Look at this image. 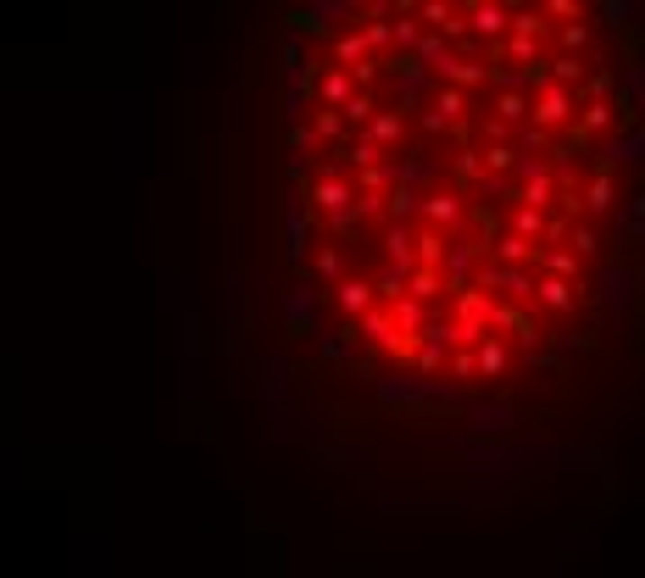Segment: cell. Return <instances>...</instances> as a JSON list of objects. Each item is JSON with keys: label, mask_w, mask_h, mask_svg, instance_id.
<instances>
[{"label": "cell", "mask_w": 645, "mask_h": 578, "mask_svg": "<svg viewBox=\"0 0 645 578\" xmlns=\"http://www.w3.org/2000/svg\"><path fill=\"white\" fill-rule=\"evenodd\" d=\"M450 323L462 334V350H473L478 339H490V317H495V295H484V289H457V301H450Z\"/></svg>", "instance_id": "1"}, {"label": "cell", "mask_w": 645, "mask_h": 578, "mask_svg": "<svg viewBox=\"0 0 645 578\" xmlns=\"http://www.w3.org/2000/svg\"><path fill=\"white\" fill-rule=\"evenodd\" d=\"M378 401H462V384H429V378H378Z\"/></svg>", "instance_id": "2"}, {"label": "cell", "mask_w": 645, "mask_h": 578, "mask_svg": "<svg viewBox=\"0 0 645 578\" xmlns=\"http://www.w3.org/2000/svg\"><path fill=\"white\" fill-rule=\"evenodd\" d=\"M462 117H468V95L440 84L434 101L423 106V117H417V128H423V134H445V128H462Z\"/></svg>", "instance_id": "3"}, {"label": "cell", "mask_w": 645, "mask_h": 578, "mask_svg": "<svg viewBox=\"0 0 645 578\" xmlns=\"http://www.w3.org/2000/svg\"><path fill=\"white\" fill-rule=\"evenodd\" d=\"M573 117H578L573 95H568V89H551V84H540V101L529 106V122L540 128V134H551V128H568Z\"/></svg>", "instance_id": "4"}, {"label": "cell", "mask_w": 645, "mask_h": 578, "mask_svg": "<svg viewBox=\"0 0 645 578\" xmlns=\"http://www.w3.org/2000/svg\"><path fill=\"white\" fill-rule=\"evenodd\" d=\"M312 206L329 212V217H345V212H357V189H350L334 167H322V178H317V189H312Z\"/></svg>", "instance_id": "5"}, {"label": "cell", "mask_w": 645, "mask_h": 578, "mask_svg": "<svg viewBox=\"0 0 645 578\" xmlns=\"http://www.w3.org/2000/svg\"><path fill=\"white\" fill-rule=\"evenodd\" d=\"M357 334H362V345H373V350H412V345L401 339V329H395V317L384 312V306H373V312L357 317Z\"/></svg>", "instance_id": "6"}, {"label": "cell", "mask_w": 645, "mask_h": 578, "mask_svg": "<svg viewBox=\"0 0 645 578\" xmlns=\"http://www.w3.org/2000/svg\"><path fill=\"white\" fill-rule=\"evenodd\" d=\"M462 17L478 40H501L512 28V6H501V0H473V6H462Z\"/></svg>", "instance_id": "7"}, {"label": "cell", "mask_w": 645, "mask_h": 578, "mask_svg": "<svg viewBox=\"0 0 645 578\" xmlns=\"http://www.w3.org/2000/svg\"><path fill=\"white\" fill-rule=\"evenodd\" d=\"M350 17H362V6H350V0H312L306 12H295V28H340L345 34Z\"/></svg>", "instance_id": "8"}, {"label": "cell", "mask_w": 645, "mask_h": 578, "mask_svg": "<svg viewBox=\"0 0 645 578\" xmlns=\"http://www.w3.org/2000/svg\"><path fill=\"white\" fill-rule=\"evenodd\" d=\"M384 256L395 273H417V229L406 222H384Z\"/></svg>", "instance_id": "9"}, {"label": "cell", "mask_w": 645, "mask_h": 578, "mask_svg": "<svg viewBox=\"0 0 645 578\" xmlns=\"http://www.w3.org/2000/svg\"><path fill=\"white\" fill-rule=\"evenodd\" d=\"M512 423H518V406H506V401H473L468 406V429L473 434H506Z\"/></svg>", "instance_id": "10"}, {"label": "cell", "mask_w": 645, "mask_h": 578, "mask_svg": "<svg viewBox=\"0 0 645 578\" xmlns=\"http://www.w3.org/2000/svg\"><path fill=\"white\" fill-rule=\"evenodd\" d=\"M473 273H478V245L450 239L445 262H440V278H445V289H468V278H473Z\"/></svg>", "instance_id": "11"}, {"label": "cell", "mask_w": 645, "mask_h": 578, "mask_svg": "<svg viewBox=\"0 0 645 578\" xmlns=\"http://www.w3.org/2000/svg\"><path fill=\"white\" fill-rule=\"evenodd\" d=\"M450 222H462V195L457 189H440V195H423V229H450Z\"/></svg>", "instance_id": "12"}, {"label": "cell", "mask_w": 645, "mask_h": 578, "mask_svg": "<svg viewBox=\"0 0 645 578\" xmlns=\"http://www.w3.org/2000/svg\"><path fill=\"white\" fill-rule=\"evenodd\" d=\"M390 317H395V329H401V339H406V345H417V339H423V329L434 323L429 306H423V301H412V295H401V301L390 306Z\"/></svg>", "instance_id": "13"}, {"label": "cell", "mask_w": 645, "mask_h": 578, "mask_svg": "<svg viewBox=\"0 0 645 578\" xmlns=\"http://www.w3.org/2000/svg\"><path fill=\"white\" fill-rule=\"evenodd\" d=\"M350 95H357L350 73H340V68H322V73H317V101H322V112H345Z\"/></svg>", "instance_id": "14"}, {"label": "cell", "mask_w": 645, "mask_h": 578, "mask_svg": "<svg viewBox=\"0 0 645 578\" xmlns=\"http://www.w3.org/2000/svg\"><path fill=\"white\" fill-rule=\"evenodd\" d=\"M601 156H606V173L612 167H634V162H645V134H606Z\"/></svg>", "instance_id": "15"}, {"label": "cell", "mask_w": 645, "mask_h": 578, "mask_svg": "<svg viewBox=\"0 0 645 578\" xmlns=\"http://www.w3.org/2000/svg\"><path fill=\"white\" fill-rule=\"evenodd\" d=\"M585 212H590V217L618 212V178H612V173H595V178L585 184Z\"/></svg>", "instance_id": "16"}, {"label": "cell", "mask_w": 645, "mask_h": 578, "mask_svg": "<svg viewBox=\"0 0 645 578\" xmlns=\"http://www.w3.org/2000/svg\"><path fill=\"white\" fill-rule=\"evenodd\" d=\"M401 134H406V117L401 112H373V122H368V145H378V150H390V145H401Z\"/></svg>", "instance_id": "17"}, {"label": "cell", "mask_w": 645, "mask_h": 578, "mask_svg": "<svg viewBox=\"0 0 645 578\" xmlns=\"http://www.w3.org/2000/svg\"><path fill=\"white\" fill-rule=\"evenodd\" d=\"M529 106H534V101H529L523 89H495V122H501V128H523V122H529Z\"/></svg>", "instance_id": "18"}, {"label": "cell", "mask_w": 645, "mask_h": 578, "mask_svg": "<svg viewBox=\"0 0 645 578\" xmlns=\"http://www.w3.org/2000/svg\"><path fill=\"white\" fill-rule=\"evenodd\" d=\"M534 301L545 306V312H573V284L568 278H534Z\"/></svg>", "instance_id": "19"}, {"label": "cell", "mask_w": 645, "mask_h": 578, "mask_svg": "<svg viewBox=\"0 0 645 578\" xmlns=\"http://www.w3.org/2000/svg\"><path fill=\"white\" fill-rule=\"evenodd\" d=\"M373 284L368 278H340V312L345 317H362V312H373Z\"/></svg>", "instance_id": "20"}, {"label": "cell", "mask_w": 645, "mask_h": 578, "mask_svg": "<svg viewBox=\"0 0 645 578\" xmlns=\"http://www.w3.org/2000/svg\"><path fill=\"white\" fill-rule=\"evenodd\" d=\"M440 73H445V84H450V89H462V95H468V89H478V84H484V61H468V56H450V61H445Z\"/></svg>", "instance_id": "21"}, {"label": "cell", "mask_w": 645, "mask_h": 578, "mask_svg": "<svg viewBox=\"0 0 645 578\" xmlns=\"http://www.w3.org/2000/svg\"><path fill=\"white\" fill-rule=\"evenodd\" d=\"M534 262H540V278H568V284L578 278V256H573V250H545V245H540Z\"/></svg>", "instance_id": "22"}, {"label": "cell", "mask_w": 645, "mask_h": 578, "mask_svg": "<svg viewBox=\"0 0 645 578\" xmlns=\"http://www.w3.org/2000/svg\"><path fill=\"white\" fill-rule=\"evenodd\" d=\"M629 284H634L629 267H606V273H601V306L623 312V306H629Z\"/></svg>", "instance_id": "23"}, {"label": "cell", "mask_w": 645, "mask_h": 578, "mask_svg": "<svg viewBox=\"0 0 645 578\" xmlns=\"http://www.w3.org/2000/svg\"><path fill=\"white\" fill-rule=\"evenodd\" d=\"M440 173V162L434 156H412V162H395V184L401 189H417V195H423V184Z\"/></svg>", "instance_id": "24"}, {"label": "cell", "mask_w": 645, "mask_h": 578, "mask_svg": "<svg viewBox=\"0 0 645 578\" xmlns=\"http://www.w3.org/2000/svg\"><path fill=\"white\" fill-rule=\"evenodd\" d=\"M445 250H450V239L440 229H417V267H423V273H440Z\"/></svg>", "instance_id": "25"}, {"label": "cell", "mask_w": 645, "mask_h": 578, "mask_svg": "<svg viewBox=\"0 0 645 578\" xmlns=\"http://www.w3.org/2000/svg\"><path fill=\"white\" fill-rule=\"evenodd\" d=\"M284 317H289V329H312L317 323V289H295V295L284 301Z\"/></svg>", "instance_id": "26"}, {"label": "cell", "mask_w": 645, "mask_h": 578, "mask_svg": "<svg viewBox=\"0 0 645 578\" xmlns=\"http://www.w3.org/2000/svg\"><path fill=\"white\" fill-rule=\"evenodd\" d=\"M417 40H423V23H417V6H401V12L390 17V45H401V50H417Z\"/></svg>", "instance_id": "27"}, {"label": "cell", "mask_w": 645, "mask_h": 578, "mask_svg": "<svg viewBox=\"0 0 645 578\" xmlns=\"http://www.w3.org/2000/svg\"><path fill=\"white\" fill-rule=\"evenodd\" d=\"M384 206H390V222H406L412 229V217H423V195H417V189H390V195H384Z\"/></svg>", "instance_id": "28"}, {"label": "cell", "mask_w": 645, "mask_h": 578, "mask_svg": "<svg viewBox=\"0 0 645 578\" xmlns=\"http://www.w3.org/2000/svg\"><path fill=\"white\" fill-rule=\"evenodd\" d=\"M473 362H478V378H495V373H506L512 357H506L501 339H478V345H473Z\"/></svg>", "instance_id": "29"}, {"label": "cell", "mask_w": 645, "mask_h": 578, "mask_svg": "<svg viewBox=\"0 0 645 578\" xmlns=\"http://www.w3.org/2000/svg\"><path fill=\"white\" fill-rule=\"evenodd\" d=\"M545 28H551V23H545V12H540V6H512V28H506V34H518V40H540Z\"/></svg>", "instance_id": "30"}, {"label": "cell", "mask_w": 645, "mask_h": 578, "mask_svg": "<svg viewBox=\"0 0 645 578\" xmlns=\"http://www.w3.org/2000/svg\"><path fill=\"white\" fill-rule=\"evenodd\" d=\"M518 189V206H529V212H545L557 201V178H534V184H512Z\"/></svg>", "instance_id": "31"}, {"label": "cell", "mask_w": 645, "mask_h": 578, "mask_svg": "<svg viewBox=\"0 0 645 578\" xmlns=\"http://www.w3.org/2000/svg\"><path fill=\"white\" fill-rule=\"evenodd\" d=\"M523 262H534V245L518 239V234H501L495 239V267H523Z\"/></svg>", "instance_id": "32"}, {"label": "cell", "mask_w": 645, "mask_h": 578, "mask_svg": "<svg viewBox=\"0 0 645 578\" xmlns=\"http://www.w3.org/2000/svg\"><path fill=\"white\" fill-rule=\"evenodd\" d=\"M373 50L362 45V34H334V61H340V73H350V68H362Z\"/></svg>", "instance_id": "33"}, {"label": "cell", "mask_w": 645, "mask_h": 578, "mask_svg": "<svg viewBox=\"0 0 645 578\" xmlns=\"http://www.w3.org/2000/svg\"><path fill=\"white\" fill-rule=\"evenodd\" d=\"M284 256H289V262L306 256V212L301 206H289V217H284Z\"/></svg>", "instance_id": "34"}, {"label": "cell", "mask_w": 645, "mask_h": 578, "mask_svg": "<svg viewBox=\"0 0 645 578\" xmlns=\"http://www.w3.org/2000/svg\"><path fill=\"white\" fill-rule=\"evenodd\" d=\"M357 189H362V195H390V189H395V167H390V162H378V167H362Z\"/></svg>", "instance_id": "35"}, {"label": "cell", "mask_w": 645, "mask_h": 578, "mask_svg": "<svg viewBox=\"0 0 645 578\" xmlns=\"http://www.w3.org/2000/svg\"><path fill=\"white\" fill-rule=\"evenodd\" d=\"M578 128H585V134H612V101H590V106H578V117H573Z\"/></svg>", "instance_id": "36"}, {"label": "cell", "mask_w": 645, "mask_h": 578, "mask_svg": "<svg viewBox=\"0 0 645 578\" xmlns=\"http://www.w3.org/2000/svg\"><path fill=\"white\" fill-rule=\"evenodd\" d=\"M440 289H445V278H440V273H423V267L406 273V295H412V301H423V306H429V301L440 295Z\"/></svg>", "instance_id": "37"}, {"label": "cell", "mask_w": 645, "mask_h": 578, "mask_svg": "<svg viewBox=\"0 0 645 578\" xmlns=\"http://www.w3.org/2000/svg\"><path fill=\"white\" fill-rule=\"evenodd\" d=\"M512 234H518V239H540L545 234V212H529V206H512Z\"/></svg>", "instance_id": "38"}, {"label": "cell", "mask_w": 645, "mask_h": 578, "mask_svg": "<svg viewBox=\"0 0 645 578\" xmlns=\"http://www.w3.org/2000/svg\"><path fill=\"white\" fill-rule=\"evenodd\" d=\"M512 167H518V150H512V145H490V150H484V173H490V178H512Z\"/></svg>", "instance_id": "39"}, {"label": "cell", "mask_w": 645, "mask_h": 578, "mask_svg": "<svg viewBox=\"0 0 645 578\" xmlns=\"http://www.w3.org/2000/svg\"><path fill=\"white\" fill-rule=\"evenodd\" d=\"M490 329H495V334H518V339H523V329H529V323H523V312L512 306V301H495V317H490Z\"/></svg>", "instance_id": "40"}, {"label": "cell", "mask_w": 645, "mask_h": 578, "mask_svg": "<svg viewBox=\"0 0 645 578\" xmlns=\"http://www.w3.org/2000/svg\"><path fill=\"white\" fill-rule=\"evenodd\" d=\"M578 73H585V61H578V56H557V61H551V73H545L540 84H551V89H568V84H573Z\"/></svg>", "instance_id": "41"}, {"label": "cell", "mask_w": 645, "mask_h": 578, "mask_svg": "<svg viewBox=\"0 0 645 578\" xmlns=\"http://www.w3.org/2000/svg\"><path fill=\"white\" fill-rule=\"evenodd\" d=\"M317 350H322L329 362H350V350H357V339H350V334L340 329V334H322V339H317Z\"/></svg>", "instance_id": "42"}, {"label": "cell", "mask_w": 645, "mask_h": 578, "mask_svg": "<svg viewBox=\"0 0 645 578\" xmlns=\"http://www.w3.org/2000/svg\"><path fill=\"white\" fill-rule=\"evenodd\" d=\"M457 184H462V189L484 184V156H478V150H462V156H457Z\"/></svg>", "instance_id": "43"}, {"label": "cell", "mask_w": 645, "mask_h": 578, "mask_svg": "<svg viewBox=\"0 0 645 578\" xmlns=\"http://www.w3.org/2000/svg\"><path fill=\"white\" fill-rule=\"evenodd\" d=\"M340 117H345V122H362V128H368V122H373V95H368V89H357V95L345 101V112H340Z\"/></svg>", "instance_id": "44"}, {"label": "cell", "mask_w": 645, "mask_h": 578, "mask_svg": "<svg viewBox=\"0 0 645 578\" xmlns=\"http://www.w3.org/2000/svg\"><path fill=\"white\" fill-rule=\"evenodd\" d=\"M450 378H457V384H473L478 378V362H473V350H450Z\"/></svg>", "instance_id": "45"}, {"label": "cell", "mask_w": 645, "mask_h": 578, "mask_svg": "<svg viewBox=\"0 0 645 578\" xmlns=\"http://www.w3.org/2000/svg\"><path fill=\"white\" fill-rule=\"evenodd\" d=\"M312 134H317V140H340V134H345V117H340V112H317V117H312Z\"/></svg>", "instance_id": "46"}, {"label": "cell", "mask_w": 645, "mask_h": 578, "mask_svg": "<svg viewBox=\"0 0 645 578\" xmlns=\"http://www.w3.org/2000/svg\"><path fill=\"white\" fill-rule=\"evenodd\" d=\"M340 273H345L340 245H322V250H317V278H340Z\"/></svg>", "instance_id": "47"}, {"label": "cell", "mask_w": 645, "mask_h": 578, "mask_svg": "<svg viewBox=\"0 0 645 578\" xmlns=\"http://www.w3.org/2000/svg\"><path fill=\"white\" fill-rule=\"evenodd\" d=\"M585 45H590V23H562V50L578 56Z\"/></svg>", "instance_id": "48"}, {"label": "cell", "mask_w": 645, "mask_h": 578, "mask_svg": "<svg viewBox=\"0 0 645 578\" xmlns=\"http://www.w3.org/2000/svg\"><path fill=\"white\" fill-rule=\"evenodd\" d=\"M568 239H573V256H595V250H601V239H595V229H590V222H578V229H568Z\"/></svg>", "instance_id": "49"}, {"label": "cell", "mask_w": 645, "mask_h": 578, "mask_svg": "<svg viewBox=\"0 0 645 578\" xmlns=\"http://www.w3.org/2000/svg\"><path fill=\"white\" fill-rule=\"evenodd\" d=\"M506 56L529 68V61H540V40H518V34H506Z\"/></svg>", "instance_id": "50"}, {"label": "cell", "mask_w": 645, "mask_h": 578, "mask_svg": "<svg viewBox=\"0 0 645 578\" xmlns=\"http://www.w3.org/2000/svg\"><path fill=\"white\" fill-rule=\"evenodd\" d=\"M345 162H350V167H378V162H384V150H378V145H368V140H357Z\"/></svg>", "instance_id": "51"}, {"label": "cell", "mask_w": 645, "mask_h": 578, "mask_svg": "<svg viewBox=\"0 0 645 578\" xmlns=\"http://www.w3.org/2000/svg\"><path fill=\"white\" fill-rule=\"evenodd\" d=\"M634 12H640V6H623V0H606V6H601V12H595V17H601V23H606V28H623V23H629V17H634Z\"/></svg>", "instance_id": "52"}, {"label": "cell", "mask_w": 645, "mask_h": 578, "mask_svg": "<svg viewBox=\"0 0 645 578\" xmlns=\"http://www.w3.org/2000/svg\"><path fill=\"white\" fill-rule=\"evenodd\" d=\"M545 250H557V239H568V217H545Z\"/></svg>", "instance_id": "53"}, {"label": "cell", "mask_w": 645, "mask_h": 578, "mask_svg": "<svg viewBox=\"0 0 645 578\" xmlns=\"http://www.w3.org/2000/svg\"><path fill=\"white\" fill-rule=\"evenodd\" d=\"M545 17H568V23H585V12H578V0H551V6H545Z\"/></svg>", "instance_id": "54"}, {"label": "cell", "mask_w": 645, "mask_h": 578, "mask_svg": "<svg viewBox=\"0 0 645 578\" xmlns=\"http://www.w3.org/2000/svg\"><path fill=\"white\" fill-rule=\"evenodd\" d=\"M585 95H590V101H612V73H595V78L585 84Z\"/></svg>", "instance_id": "55"}, {"label": "cell", "mask_w": 645, "mask_h": 578, "mask_svg": "<svg viewBox=\"0 0 645 578\" xmlns=\"http://www.w3.org/2000/svg\"><path fill=\"white\" fill-rule=\"evenodd\" d=\"M640 222H645V201H629L623 206V234H640Z\"/></svg>", "instance_id": "56"}, {"label": "cell", "mask_w": 645, "mask_h": 578, "mask_svg": "<svg viewBox=\"0 0 645 578\" xmlns=\"http://www.w3.org/2000/svg\"><path fill=\"white\" fill-rule=\"evenodd\" d=\"M357 217H384V195H357Z\"/></svg>", "instance_id": "57"}, {"label": "cell", "mask_w": 645, "mask_h": 578, "mask_svg": "<svg viewBox=\"0 0 645 578\" xmlns=\"http://www.w3.org/2000/svg\"><path fill=\"white\" fill-rule=\"evenodd\" d=\"M640 95H645V68L634 61V68H629V101H640Z\"/></svg>", "instance_id": "58"}, {"label": "cell", "mask_w": 645, "mask_h": 578, "mask_svg": "<svg viewBox=\"0 0 645 578\" xmlns=\"http://www.w3.org/2000/svg\"><path fill=\"white\" fill-rule=\"evenodd\" d=\"M295 150H317V134H312V128H295Z\"/></svg>", "instance_id": "59"}]
</instances>
